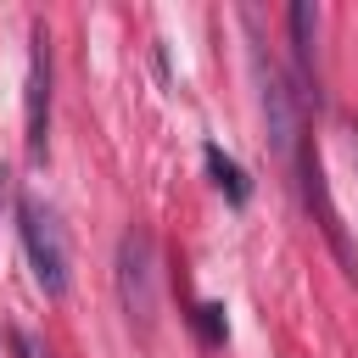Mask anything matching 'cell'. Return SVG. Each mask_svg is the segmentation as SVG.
Instances as JSON below:
<instances>
[{
	"label": "cell",
	"instance_id": "cell-2",
	"mask_svg": "<svg viewBox=\"0 0 358 358\" xmlns=\"http://www.w3.org/2000/svg\"><path fill=\"white\" fill-rule=\"evenodd\" d=\"M117 302L129 313V324L140 336H151L157 324V246H151V229H123L117 241Z\"/></svg>",
	"mask_w": 358,
	"mask_h": 358
},
{
	"label": "cell",
	"instance_id": "cell-10",
	"mask_svg": "<svg viewBox=\"0 0 358 358\" xmlns=\"http://www.w3.org/2000/svg\"><path fill=\"white\" fill-rule=\"evenodd\" d=\"M0 179H6V173H0Z\"/></svg>",
	"mask_w": 358,
	"mask_h": 358
},
{
	"label": "cell",
	"instance_id": "cell-6",
	"mask_svg": "<svg viewBox=\"0 0 358 358\" xmlns=\"http://www.w3.org/2000/svg\"><path fill=\"white\" fill-rule=\"evenodd\" d=\"M201 157H207V173H213V185H218V190H224V196H229V201L241 207V201L252 196V185H246V173H241V162H235V157H224L218 145H207Z\"/></svg>",
	"mask_w": 358,
	"mask_h": 358
},
{
	"label": "cell",
	"instance_id": "cell-5",
	"mask_svg": "<svg viewBox=\"0 0 358 358\" xmlns=\"http://www.w3.org/2000/svg\"><path fill=\"white\" fill-rule=\"evenodd\" d=\"M285 22H291V56H296V73L313 78V28H319V11H313L308 0H296Z\"/></svg>",
	"mask_w": 358,
	"mask_h": 358
},
{
	"label": "cell",
	"instance_id": "cell-7",
	"mask_svg": "<svg viewBox=\"0 0 358 358\" xmlns=\"http://www.w3.org/2000/svg\"><path fill=\"white\" fill-rule=\"evenodd\" d=\"M196 330H201V341L218 347V341H224V308H218V302H201V308H196Z\"/></svg>",
	"mask_w": 358,
	"mask_h": 358
},
{
	"label": "cell",
	"instance_id": "cell-3",
	"mask_svg": "<svg viewBox=\"0 0 358 358\" xmlns=\"http://www.w3.org/2000/svg\"><path fill=\"white\" fill-rule=\"evenodd\" d=\"M50 140V34L45 22H34L28 39V157L39 162Z\"/></svg>",
	"mask_w": 358,
	"mask_h": 358
},
{
	"label": "cell",
	"instance_id": "cell-8",
	"mask_svg": "<svg viewBox=\"0 0 358 358\" xmlns=\"http://www.w3.org/2000/svg\"><path fill=\"white\" fill-rule=\"evenodd\" d=\"M17 352H22V358H50V352L39 347V336H34V330H17Z\"/></svg>",
	"mask_w": 358,
	"mask_h": 358
},
{
	"label": "cell",
	"instance_id": "cell-9",
	"mask_svg": "<svg viewBox=\"0 0 358 358\" xmlns=\"http://www.w3.org/2000/svg\"><path fill=\"white\" fill-rule=\"evenodd\" d=\"M352 134H358V123H352Z\"/></svg>",
	"mask_w": 358,
	"mask_h": 358
},
{
	"label": "cell",
	"instance_id": "cell-4",
	"mask_svg": "<svg viewBox=\"0 0 358 358\" xmlns=\"http://www.w3.org/2000/svg\"><path fill=\"white\" fill-rule=\"evenodd\" d=\"M296 173H302V196H308V207L319 213V229H324V241L336 246V257L347 263V274L358 280V252L347 246V229H341V213H336V201H330V185H324V168H319V157H313V145L302 140L296 145Z\"/></svg>",
	"mask_w": 358,
	"mask_h": 358
},
{
	"label": "cell",
	"instance_id": "cell-1",
	"mask_svg": "<svg viewBox=\"0 0 358 358\" xmlns=\"http://www.w3.org/2000/svg\"><path fill=\"white\" fill-rule=\"evenodd\" d=\"M17 229H22V252H28L34 285H39L45 296H67L73 257H67V235H62L56 213H50L39 196H17Z\"/></svg>",
	"mask_w": 358,
	"mask_h": 358
}]
</instances>
